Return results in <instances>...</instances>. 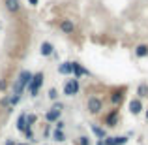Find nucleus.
I'll return each instance as SVG.
<instances>
[{
    "label": "nucleus",
    "mask_w": 148,
    "mask_h": 145,
    "mask_svg": "<svg viewBox=\"0 0 148 145\" xmlns=\"http://www.w3.org/2000/svg\"><path fill=\"white\" fill-rule=\"evenodd\" d=\"M17 145H30L28 142H23V143H17Z\"/></svg>",
    "instance_id": "obj_34"
},
{
    "label": "nucleus",
    "mask_w": 148,
    "mask_h": 145,
    "mask_svg": "<svg viewBox=\"0 0 148 145\" xmlns=\"http://www.w3.org/2000/svg\"><path fill=\"white\" fill-rule=\"evenodd\" d=\"M28 4H30V6H32V8H36L38 4H40V0H28Z\"/></svg>",
    "instance_id": "obj_32"
},
{
    "label": "nucleus",
    "mask_w": 148,
    "mask_h": 145,
    "mask_svg": "<svg viewBox=\"0 0 148 145\" xmlns=\"http://www.w3.org/2000/svg\"><path fill=\"white\" fill-rule=\"evenodd\" d=\"M40 55H41V57H45V58L53 57V55H54V45L51 44V42H47V40L41 42V44H40Z\"/></svg>",
    "instance_id": "obj_13"
},
{
    "label": "nucleus",
    "mask_w": 148,
    "mask_h": 145,
    "mask_svg": "<svg viewBox=\"0 0 148 145\" xmlns=\"http://www.w3.org/2000/svg\"><path fill=\"white\" fill-rule=\"evenodd\" d=\"M58 30H60L62 34H66V36H73V34L77 32V25H75L73 19L62 17L60 21H58Z\"/></svg>",
    "instance_id": "obj_6"
},
{
    "label": "nucleus",
    "mask_w": 148,
    "mask_h": 145,
    "mask_svg": "<svg viewBox=\"0 0 148 145\" xmlns=\"http://www.w3.org/2000/svg\"><path fill=\"white\" fill-rule=\"evenodd\" d=\"M56 72L60 74V76L71 77V74H73V60H64V62H60V64H58V68H56Z\"/></svg>",
    "instance_id": "obj_10"
},
{
    "label": "nucleus",
    "mask_w": 148,
    "mask_h": 145,
    "mask_svg": "<svg viewBox=\"0 0 148 145\" xmlns=\"http://www.w3.org/2000/svg\"><path fill=\"white\" fill-rule=\"evenodd\" d=\"M145 117H146V121H148V109H146V111H145Z\"/></svg>",
    "instance_id": "obj_35"
},
{
    "label": "nucleus",
    "mask_w": 148,
    "mask_h": 145,
    "mask_svg": "<svg viewBox=\"0 0 148 145\" xmlns=\"http://www.w3.org/2000/svg\"><path fill=\"white\" fill-rule=\"evenodd\" d=\"M77 145H92V139L88 136H79L77 138Z\"/></svg>",
    "instance_id": "obj_22"
},
{
    "label": "nucleus",
    "mask_w": 148,
    "mask_h": 145,
    "mask_svg": "<svg viewBox=\"0 0 148 145\" xmlns=\"http://www.w3.org/2000/svg\"><path fill=\"white\" fill-rule=\"evenodd\" d=\"M64 102H60V100H56V102H53V105H51V109H56V111H64Z\"/></svg>",
    "instance_id": "obj_25"
},
{
    "label": "nucleus",
    "mask_w": 148,
    "mask_h": 145,
    "mask_svg": "<svg viewBox=\"0 0 148 145\" xmlns=\"http://www.w3.org/2000/svg\"><path fill=\"white\" fill-rule=\"evenodd\" d=\"M43 81H45V74L43 72H36L30 79V83L26 85V91H28V96L30 98H36L40 94V89L43 87Z\"/></svg>",
    "instance_id": "obj_2"
},
{
    "label": "nucleus",
    "mask_w": 148,
    "mask_h": 145,
    "mask_svg": "<svg viewBox=\"0 0 148 145\" xmlns=\"http://www.w3.org/2000/svg\"><path fill=\"white\" fill-rule=\"evenodd\" d=\"M133 53H135V57H137V58H146L148 57V45L146 44H139L137 47L133 49Z\"/></svg>",
    "instance_id": "obj_15"
},
{
    "label": "nucleus",
    "mask_w": 148,
    "mask_h": 145,
    "mask_svg": "<svg viewBox=\"0 0 148 145\" xmlns=\"http://www.w3.org/2000/svg\"><path fill=\"white\" fill-rule=\"evenodd\" d=\"M32 76H34V72H30V70H21L19 76L15 77V81L11 83V94H23L26 85L32 79Z\"/></svg>",
    "instance_id": "obj_1"
},
{
    "label": "nucleus",
    "mask_w": 148,
    "mask_h": 145,
    "mask_svg": "<svg viewBox=\"0 0 148 145\" xmlns=\"http://www.w3.org/2000/svg\"><path fill=\"white\" fill-rule=\"evenodd\" d=\"M84 76L90 77V70H86L83 64H81V62L73 60V74H71V77H75V79H81V77H84Z\"/></svg>",
    "instance_id": "obj_9"
},
{
    "label": "nucleus",
    "mask_w": 148,
    "mask_h": 145,
    "mask_svg": "<svg viewBox=\"0 0 148 145\" xmlns=\"http://www.w3.org/2000/svg\"><path fill=\"white\" fill-rule=\"evenodd\" d=\"M8 91V79H0V92Z\"/></svg>",
    "instance_id": "obj_28"
},
{
    "label": "nucleus",
    "mask_w": 148,
    "mask_h": 145,
    "mask_svg": "<svg viewBox=\"0 0 148 145\" xmlns=\"http://www.w3.org/2000/svg\"><path fill=\"white\" fill-rule=\"evenodd\" d=\"M4 6L11 15H19L21 13V2L19 0H4Z\"/></svg>",
    "instance_id": "obj_12"
},
{
    "label": "nucleus",
    "mask_w": 148,
    "mask_h": 145,
    "mask_svg": "<svg viewBox=\"0 0 148 145\" xmlns=\"http://www.w3.org/2000/svg\"><path fill=\"white\" fill-rule=\"evenodd\" d=\"M60 117H62V111H56V109H47V111L43 113V121L47 124H54Z\"/></svg>",
    "instance_id": "obj_11"
},
{
    "label": "nucleus",
    "mask_w": 148,
    "mask_h": 145,
    "mask_svg": "<svg viewBox=\"0 0 148 145\" xmlns=\"http://www.w3.org/2000/svg\"><path fill=\"white\" fill-rule=\"evenodd\" d=\"M0 105H2V108H10V94H4L2 98H0Z\"/></svg>",
    "instance_id": "obj_26"
},
{
    "label": "nucleus",
    "mask_w": 148,
    "mask_h": 145,
    "mask_svg": "<svg viewBox=\"0 0 148 145\" xmlns=\"http://www.w3.org/2000/svg\"><path fill=\"white\" fill-rule=\"evenodd\" d=\"M15 128H17L19 132H25L26 130V113H21V115L17 117V123H15Z\"/></svg>",
    "instance_id": "obj_16"
},
{
    "label": "nucleus",
    "mask_w": 148,
    "mask_h": 145,
    "mask_svg": "<svg viewBox=\"0 0 148 145\" xmlns=\"http://www.w3.org/2000/svg\"><path fill=\"white\" fill-rule=\"evenodd\" d=\"M51 124H45V128H43V136H51Z\"/></svg>",
    "instance_id": "obj_30"
},
{
    "label": "nucleus",
    "mask_w": 148,
    "mask_h": 145,
    "mask_svg": "<svg viewBox=\"0 0 148 145\" xmlns=\"http://www.w3.org/2000/svg\"><path fill=\"white\" fill-rule=\"evenodd\" d=\"M127 108H130V113L133 117H137V115H141L143 111H145V104H143V100L141 98H131L130 100V104H127Z\"/></svg>",
    "instance_id": "obj_8"
},
{
    "label": "nucleus",
    "mask_w": 148,
    "mask_h": 145,
    "mask_svg": "<svg viewBox=\"0 0 148 145\" xmlns=\"http://www.w3.org/2000/svg\"><path fill=\"white\" fill-rule=\"evenodd\" d=\"M137 98H141V100L148 98V83H139L137 85Z\"/></svg>",
    "instance_id": "obj_18"
},
{
    "label": "nucleus",
    "mask_w": 148,
    "mask_h": 145,
    "mask_svg": "<svg viewBox=\"0 0 148 145\" xmlns=\"http://www.w3.org/2000/svg\"><path fill=\"white\" fill-rule=\"evenodd\" d=\"M23 100V94H10V108H15Z\"/></svg>",
    "instance_id": "obj_21"
},
{
    "label": "nucleus",
    "mask_w": 148,
    "mask_h": 145,
    "mask_svg": "<svg viewBox=\"0 0 148 145\" xmlns=\"http://www.w3.org/2000/svg\"><path fill=\"white\" fill-rule=\"evenodd\" d=\"M90 130H92V134H94L98 139H105V138H107V128L101 126V124H98V123H92Z\"/></svg>",
    "instance_id": "obj_14"
},
{
    "label": "nucleus",
    "mask_w": 148,
    "mask_h": 145,
    "mask_svg": "<svg viewBox=\"0 0 148 145\" xmlns=\"http://www.w3.org/2000/svg\"><path fill=\"white\" fill-rule=\"evenodd\" d=\"M62 92H64V96H69V98L77 96V94L81 92V81L75 79V77H69V79H66L64 87H62Z\"/></svg>",
    "instance_id": "obj_5"
},
{
    "label": "nucleus",
    "mask_w": 148,
    "mask_h": 145,
    "mask_svg": "<svg viewBox=\"0 0 148 145\" xmlns=\"http://www.w3.org/2000/svg\"><path fill=\"white\" fill-rule=\"evenodd\" d=\"M53 126H54V128H56V130H64V128H66V123H64V121H62V119H58V121H56V123H54V124H53Z\"/></svg>",
    "instance_id": "obj_27"
},
{
    "label": "nucleus",
    "mask_w": 148,
    "mask_h": 145,
    "mask_svg": "<svg viewBox=\"0 0 148 145\" xmlns=\"http://www.w3.org/2000/svg\"><path fill=\"white\" fill-rule=\"evenodd\" d=\"M127 142H130V138H127V136H114V143L116 145H126Z\"/></svg>",
    "instance_id": "obj_23"
},
{
    "label": "nucleus",
    "mask_w": 148,
    "mask_h": 145,
    "mask_svg": "<svg viewBox=\"0 0 148 145\" xmlns=\"http://www.w3.org/2000/svg\"><path fill=\"white\" fill-rule=\"evenodd\" d=\"M38 123V115L36 113H26V126H32L34 128V124Z\"/></svg>",
    "instance_id": "obj_20"
},
{
    "label": "nucleus",
    "mask_w": 148,
    "mask_h": 145,
    "mask_svg": "<svg viewBox=\"0 0 148 145\" xmlns=\"http://www.w3.org/2000/svg\"><path fill=\"white\" fill-rule=\"evenodd\" d=\"M4 145H17V142H15V139H11V138H8L6 142H4Z\"/></svg>",
    "instance_id": "obj_31"
},
{
    "label": "nucleus",
    "mask_w": 148,
    "mask_h": 145,
    "mask_svg": "<svg viewBox=\"0 0 148 145\" xmlns=\"http://www.w3.org/2000/svg\"><path fill=\"white\" fill-rule=\"evenodd\" d=\"M120 121V108H112L111 111H107L103 115V124L105 128H114Z\"/></svg>",
    "instance_id": "obj_7"
},
{
    "label": "nucleus",
    "mask_w": 148,
    "mask_h": 145,
    "mask_svg": "<svg viewBox=\"0 0 148 145\" xmlns=\"http://www.w3.org/2000/svg\"><path fill=\"white\" fill-rule=\"evenodd\" d=\"M103 98H99V96H96V94H92V96H88L86 98V111L90 113L92 117H98L103 113Z\"/></svg>",
    "instance_id": "obj_3"
},
{
    "label": "nucleus",
    "mask_w": 148,
    "mask_h": 145,
    "mask_svg": "<svg viewBox=\"0 0 148 145\" xmlns=\"http://www.w3.org/2000/svg\"><path fill=\"white\" fill-rule=\"evenodd\" d=\"M126 92H127V87H114V89H111V92H109V100H111L112 108H120V105L124 104V100H126Z\"/></svg>",
    "instance_id": "obj_4"
},
{
    "label": "nucleus",
    "mask_w": 148,
    "mask_h": 145,
    "mask_svg": "<svg viewBox=\"0 0 148 145\" xmlns=\"http://www.w3.org/2000/svg\"><path fill=\"white\" fill-rule=\"evenodd\" d=\"M47 96H49V100H53V102H56L58 100V89H49V92H47Z\"/></svg>",
    "instance_id": "obj_24"
},
{
    "label": "nucleus",
    "mask_w": 148,
    "mask_h": 145,
    "mask_svg": "<svg viewBox=\"0 0 148 145\" xmlns=\"http://www.w3.org/2000/svg\"><path fill=\"white\" fill-rule=\"evenodd\" d=\"M51 138H53L56 143H64L66 142V132L64 130H56V128H54V130L51 132Z\"/></svg>",
    "instance_id": "obj_17"
},
{
    "label": "nucleus",
    "mask_w": 148,
    "mask_h": 145,
    "mask_svg": "<svg viewBox=\"0 0 148 145\" xmlns=\"http://www.w3.org/2000/svg\"><path fill=\"white\" fill-rule=\"evenodd\" d=\"M96 145H105V142L103 139H96Z\"/></svg>",
    "instance_id": "obj_33"
},
{
    "label": "nucleus",
    "mask_w": 148,
    "mask_h": 145,
    "mask_svg": "<svg viewBox=\"0 0 148 145\" xmlns=\"http://www.w3.org/2000/svg\"><path fill=\"white\" fill-rule=\"evenodd\" d=\"M43 145H47V143H43Z\"/></svg>",
    "instance_id": "obj_36"
},
{
    "label": "nucleus",
    "mask_w": 148,
    "mask_h": 145,
    "mask_svg": "<svg viewBox=\"0 0 148 145\" xmlns=\"http://www.w3.org/2000/svg\"><path fill=\"white\" fill-rule=\"evenodd\" d=\"M23 134H25V138L28 139V143L36 142V134H34V128H32V126H26V130L23 132Z\"/></svg>",
    "instance_id": "obj_19"
},
{
    "label": "nucleus",
    "mask_w": 148,
    "mask_h": 145,
    "mask_svg": "<svg viewBox=\"0 0 148 145\" xmlns=\"http://www.w3.org/2000/svg\"><path fill=\"white\" fill-rule=\"evenodd\" d=\"M103 142H105V145H116V143H114V136H107Z\"/></svg>",
    "instance_id": "obj_29"
}]
</instances>
